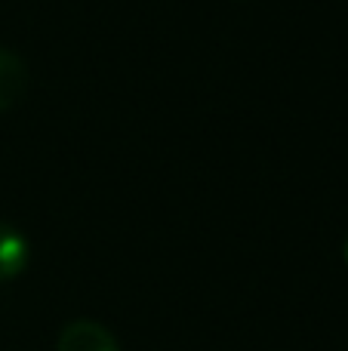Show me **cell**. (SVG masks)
Listing matches in <instances>:
<instances>
[{"mask_svg": "<svg viewBox=\"0 0 348 351\" xmlns=\"http://www.w3.org/2000/svg\"><path fill=\"white\" fill-rule=\"evenodd\" d=\"M55 351H121V346H117L114 333L108 327L80 317V321H71L62 327Z\"/></svg>", "mask_w": 348, "mask_h": 351, "instance_id": "obj_1", "label": "cell"}, {"mask_svg": "<svg viewBox=\"0 0 348 351\" xmlns=\"http://www.w3.org/2000/svg\"><path fill=\"white\" fill-rule=\"evenodd\" d=\"M31 262V243L16 225L0 222V284L12 280L28 268Z\"/></svg>", "mask_w": 348, "mask_h": 351, "instance_id": "obj_2", "label": "cell"}, {"mask_svg": "<svg viewBox=\"0 0 348 351\" xmlns=\"http://www.w3.org/2000/svg\"><path fill=\"white\" fill-rule=\"evenodd\" d=\"M28 90V68L12 49H0V114L10 111Z\"/></svg>", "mask_w": 348, "mask_h": 351, "instance_id": "obj_3", "label": "cell"}, {"mask_svg": "<svg viewBox=\"0 0 348 351\" xmlns=\"http://www.w3.org/2000/svg\"><path fill=\"white\" fill-rule=\"evenodd\" d=\"M345 262H348V237H345Z\"/></svg>", "mask_w": 348, "mask_h": 351, "instance_id": "obj_4", "label": "cell"}, {"mask_svg": "<svg viewBox=\"0 0 348 351\" xmlns=\"http://www.w3.org/2000/svg\"><path fill=\"white\" fill-rule=\"evenodd\" d=\"M240 3H247V0H240Z\"/></svg>", "mask_w": 348, "mask_h": 351, "instance_id": "obj_5", "label": "cell"}]
</instances>
